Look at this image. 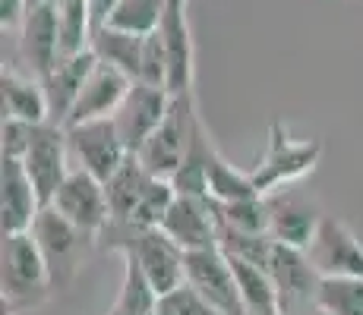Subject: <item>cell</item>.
<instances>
[{
    "mask_svg": "<svg viewBox=\"0 0 363 315\" xmlns=\"http://www.w3.org/2000/svg\"><path fill=\"white\" fill-rule=\"evenodd\" d=\"M67 139H69V155L76 158V167L95 173L104 183L130 158V149L123 142L121 130H117L114 117H99V120L67 126Z\"/></svg>",
    "mask_w": 363,
    "mask_h": 315,
    "instance_id": "cell-6",
    "label": "cell"
},
{
    "mask_svg": "<svg viewBox=\"0 0 363 315\" xmlns=\"http://www.w3.org/2000/svg\"><path fill=\"white\" fill-rule=\"evenodd\" d=\"M32 236L38 240V246L48 258L54 287L67 284L76 268V249H79L86 234H82L73 221H67L54 205H41L38 218L32 224Z\"/></svg>",
    "mask_w": 363,
    "mask_h": 315,
    "instance_id": "cell-13",
    "label": "cell"
},
{
    "mask_svg": "<svg viewBox=\"0 0 363 315\" xmlns=\"http://www.w3.org/2000/svg\"><path fill=\"white\" fill-rule=\"evenodd\" d=\"M250 195H262L259 189L253 186L250 173L228 164V161L218 155V149L212 145V151H208V199L237 202V199H250Z\"/></svg>",
    "mask_w": 363,
    "mask_h": 315,
    "instance_id": "cell-26",
    "label": "cell"
},
{
    "mask_svg": "<svg viewBox=\"0 0 363 315\" xmlns=\"http://www.w3.org/2000/svg\"><path fill=\"white\" fill-rule=\"evenodd\" d=\"M167 51V92H193L196 79V51H193V32L186 23V6H167L162 25H158Z\"/></svg>",
    "mask_w": 363,
    "mask_h": 315,
    "instance_id": "cell-17",
    "label": "cell"
},
{
    "mask_svg": "<svg viewBox=\"0 0 363 315\" xmlns=\"http://www.w3.org/2000/svg\"><path fill=\"white\" fill-rule=\"evenodd\" d=\"M143 45L145 35L123 32L114 29V25H104V29L92 35V51L99 54V60L127 73L133 82H139V73H143Z\"/></svg>",
    "mask_w": 363,
    "mask_h": 315,
    "instance_id": "cell-22",
    "label": "cell"
},
{
    "mask_svg": "<svg viewBox=\"0 0 363 315\" xmlns=\"http://www.w3.org/2000/svg\"><path fill=\"white\" fill-rule=\"evenodd\" d=\"M26 13V0H0V25L4 29H13V25L23 23Z\"/></svg>",
    "mask_w": 363,
    "mask_h": 315,
    "instance_id": "cell-34",
    "label": "cell"
},
{
    "mask_svg": "<svg viewBox=\"0 0 363 315\" xmlns=\"http://www.w3.org/2000/svg\"><path fill=\"white\" fill-rule=\"evenodd\" d=\"M303 315H332V312L323 309V306H316V309H310V312H303Z\"/></svg>",
    "mask_w": 363,
    "mask_h": 315,
    "instance_id": "cell-36",
    "label": "cell"
},
{
    "mask_svg": "<svg viewBox=\"0 0 363 315\" xmlns=\"http://www.w3.org/2000/svg\"><path fill=\"white\" fill-rule=\"evenodd\" d=\"M41 4H48V0H26V13L35 10V6H41ZM26 13H23V16H26Z\"/></svg>",
    "mask_w": 363,
    "mask_h": 315,
    "instance_id": "cell-35",
    "label": "cell"
},
{
    "mask_svg": "<svg viewBox=\"0 0 363 315\" xmlns=\"http://www.w3.org/2000/svg\"><path fill=\"white\" fill-rule=\"evenodd\" d=\"M171 98L174 95L162 86H149V82H133L130 86L127 98L114 110V123L130 151H139L145 139L158 130V123L164 120L167 108H171Z\"/></svg>",
    "mask_w": 363,
    "mask_h": 315,
    "instance_id": "cell-10",
    "label": "cell"
},
{
    "mask_svg": "<svg viewBox=\"0 0 363 315\" xmlns=\"http://www.w3.org/2000/svg\"><path fill=\"white\" fill-rule=\"evenodd\" d=\"M41 212V199L26 164L19 158H0V224L4 234L32 230Z\"/></svg>",
    "mask_w": 363,
    "mask_h": 315,
    "instance_id": "cell-15",
    "label": "cell"
},
{
    "mask_svg": "<svg viewBox=\"0 0 363 315\" xmlns=\"http://www.w3.org/2000/svg\"><path fill=\"white\" fill-rule=\"evenodd\" d=\"M215 212H218V224H228L234 230L269 234L272 205L262 195H250V199H237V202H215Z\"/></svg>",
    "mask_w": 363,
    "mask_h": 315,
    "instance_id": "cell-28",
    "label": "cell"
},
{
    "mask_svg": "<svg viewBox=\"0 0 363 315\" xmlns=\"http://www.w3.org/2000/svg\"><path fill=\"white\" fill-rule=\"evenodd\" d=\"M269 205H272L269 234L275 236L278 243H288V246H300V249L310 246L323 214L300 199H275V202H269Z\"/></svg>",
    "mask_w": 363,
    "mask_h": 315,
    "instance_id": "cell-21",
    "label": "cell"
},
{
    "mask_svg": "<svg viewBox=\"0 0 363 315\" xmlns=\"http://www.w3.org/2000/svg\"><path fill=\"white\" fill-rule=\"evenodd\" d=\"M54 287L48 258L32 230L4 234L0 252V290H4V315H16L29 306H38Z\"/></svg>",
    "mask_w": 363,
    "mask_h": 315,
    "instance_id": "cell-2",
    "label": "cell"
},
{
    "mask_svg": "<svg viewBox=\"0 0 363 315\" xmlns=\"http://www.w3.org/2000/svg\"><path fill=\"white\" fill-rule=\"evenodd\" d=\"M167 6H186V0H167Z\"/></svg>",
    "mask_w": 363,
    "mask_h": 315,
    "instance_id": "cell-37",
    "label": "cell"
},
{
    "mask_svg": "<svg viewBox=\"0 0 363 315\" xmlns=\"http://www.w3.org/2000/svg\"><path fill=\"white\" fill-rule=\"evenodd\" d=\"M155 309H158V315H221L190 281H184L180 287H174V290L162 293Z\"/></svg>",
    "mask_w": 363,
    "mask_h": 315,
    "instance_id": "cell-30",
    "label": "cell"
},
{
    "mask_svg": "<svg viewBox=\"0 0 363 315\" xmlns=\"http://www.w3.org/2000/svg\"><path fill=\"white\" fill-rule=\"evenodd\" d=\"M32 126L26 120H16V117H4V126H0V158H19L23 161L26 149L32 142Z\"/></svg>",
    "mask_w": 363,
    "mask_h": 315,
    "instance_id": "cell-32",
    "label": "cell"
},
{
    "mask_svg": "<svg viewBox=\"0 0 363 315\" xmlns=\"http://www.w3.org/2000/svg\"><path fill=\"white\" fill-rule=\"evenodd\" d=\"M319 158H323V142L319 139H306L297 142L281 123L269 126V149L259 158V164L250 171V180L259 193H275L278 186H288L294 180L306 177L316 171Z\"/></svg>",
    "mask_w": 363,
    "mask_h": 315,
    "instance_id": "cell-4",
    "label": "cell"
},
{
    "mask_svg": "<svg viewBox=\"0 0 363 315\" xmlns=\"http://www.w3.org/2000/svg\"><path fill=\"white\" fill-rule=\"evenodd\" d=\"M0 92H4V117H16L26 123L51 120V104L38 76H23L16 69H4L0 76Z\"/></svg>",
    "mask_w": 363,
    "mask_h": 315,
    "instance_id": "cell-19",
    "label": "cell"
},
{
    "mask_svg": "<svg viewBox=\"0 0 363 315\" xmlns=\"http://www.w3.org/2000/svg\"><path fill=\"white\" fill-rule=\"evenodd\" d=\"M164 10H167V0H117L108 25L123 29V32L149 35L162 25Z\"/></svg>",
    "mask_w": 363,
    "mask_h": 315,
    "instance_id": "cell-29",
    "label": "cell"
},
{
    "mask_svg": "<svg viewBox=\"0 0 363 315\" xmlns=\"http://www.w3.org/2000/svg\"><path fill=\"white\" fill-rule=\"evenodd\" d=\"M152 177H155V173L145 171V164L139 161L136 151H130V158L123 161L114 177L104 183L108 205H111V221H133V214H136Z\"/></svg>",
    "mask_w": 363,
    "mask_h": 315,
    "instance_id": "cell-20",
    "label": "cell"
},
{
    "mask_svg": "<svg viewBox=\"0 0 363 315\" xmlns=\"http://www.w3.org/2000/svg\"><path fill=\"white\" fill-rule=\"evenodd\" d=\"M149 315H158V309H155V312H149Z\"/></svg>",
    "mask_w": 363,
    "mask_h": 315,
    "instance_id": "cell-38",
    "label": "cell"
},
{
    "mask_svg": "<svg viewBox=\"0 0 363 315\" xmlns=\"http://www.w3.org/2000/svg\"><path fill=\"white\" fill-rule=\"evenodd\" d=\"M228 262H231V268H234V277H237V284H240L243 306H247L250 315H281L278 290L262 265L247 262V258H240V256H228Z\"/></svg>",
    "mask_w": 363,
    "mask_h": 315,
    "instance_id": "cell-23",
    "label": "cell"
},
{
    "mask_svg": "<svg viewBox=\"0 0 363 315\" xmlns=\"http://www.w3.org/2000/svg\"><path fill=\"white\" fill-rule=\"evenodd\" d=\"M86 4H89V16H92V32L104 29L117 6V0H86Z\"/></svg>",
    "mask_w": 363,
    "mask_h": 315,
    "instance_id": "cell-33",
    "label": "cell"
},
{
    "mask_svg": "<svg viewBox=\"0 0 363 315\" xmlns=\"http://www.w3.org/2000/svg\"><path fill=\"white\" fill-rule=\"evenodd\" d=\"M23 29V38H19V47H23V57L32 67V76L38 79H48L51 69L57 67L60 60V32H57V4L48 0V4L35 6L23 16L19 23Z\"/></svg>",
    "mask_w": 363,
    "mask_h": 315,
    "instance_id": "cell-16",
    "label": "cell"
},
{
    "mask_svg": "<svg viewBox=\"0 0 363 315\" xmlns=\"http://www.w3.org/2000/svg\"><path fill=\"white\" fill-rule=\"evenodd\" d=\"M139 82H149V86H162L167 88V51H164V38L162 32H149L143 45V73Z\"/></svg>",
    "mask_w": 363,
    "mask_h": 315,
    "instance_id": "cell-31",
    "label": "cell"
},
{
    "mask_svg": "<svg viewBox=\"0 0 363 315\" xmlns=\"http://www.w3.org/2000/svg\"><path fill=\"white\" fill-rule=\"evenodd\" d=\"M319 306L332 315H363V275H329L319 281Z\"/></svg>",
    "mask_w": 363,
    "mask_h": 315,
    "instance_id": "cell-27",
    "label": "cell"
},
{
    "mask_svg": "<svg viewBox=\"0 0 363 315\" xmlns=\"http://www.w3.org/2000/svg\"><path fill=\"white\" fill-rule=\"evenodd\" d=\"M313 268L323 277L329 275H363V243L354 236V230L338 218L323 214L310 246H306Z\"/></svg>",
    "mask_w": 363,
    "mask_h": 315,
    "instance_id": "cell-12",
    "label": "cell"
},
{
    "mask_svg": "<svg viewBox=\"0 0 363 315\" xmlns=\"http://www.w3.org/2000/svg\"><path fill=\"white\" fill-rule=\"evenodd\" d=\"M158 227L186 252L218 246V212H215V199L174 195L171 208L164 212Z\"/></svg>",
    "mask_w": 363,
    "mask_h": 315,
    "instance_id": "cell-11",
    "label": "cell"
},
{
    "mask_svg": "<svg viewBox=\"0 0 363 315\" xmlns=\"http://www.w3.org/2000/svg\"><path fill=\"white\" fill-rule=\"evenodd\" d=\"M130 86H133V79L127 73H121L117 67L99 60L95 69L89 73V79L82 82V88H79V95H76L73 108H69L64 126L99 120V117H114V110L121 108V101L127 98Z\"/></svg>",
    "mask_w": 363,
    "mask_h": 315,
    "instance_id": "cell-14",
    "label": "cell"
},
{
    "mask_svg": "<svg viewBox=\"0 0 363 315\" xmlns=\"http://www.w3.org/2000/svg\"><path fill=\"white\" fill-rule=\"evenodd\" d=\"M99 240L104 249L117 252V256L136 258V265L145 271V277L155 287L158 297L186 281V249H180L162 227L108 221Z\"/></svg>",
    "mask_w": 363,
    "mask_h": 315,
    "instance_id": "cell-1",
    "label": "cell"
},
{
    "mask_svg": "<svg viewBox=\"0 0 363 315\" xmlns=\"http://www.w3.org/2000/svg\"><path fill=\"white\" fill-rule=\"evenodd\" d=\"M57 4V32H60V57L79 54L92 47V16L86 0H54Z\"/></svg>",
    "mask_w": 363,
    "mask_h": 315,
    "instance_id": "cell-25",
    "label": "cell"
},
{
    "mask_svg": "<svg viewBox=\"0 0 363 315\" xmlns=\"http://www.w3.org/2000/svg\"><path fill=\"white\" fill-rule=\"evenodd\" d=\"M199 110H196V98L193 92H180L171 98L164 120L158 123V130L145 139V145L136 151L139 161L145 164V171L155 177H174L180 164H184L186 151L193 142V130H196Z\"/></svg>",
    "mask_w": 363,
    "mask_h": 315,
    "instance_id": "cell-3",
    "label": "cell"
},
{
    "mask_svg": "<svg viewBox=\"0 0 363 315\" xmlns=\"http://www.w3.org/2000/svg\"><path fill=\"white\" fill-rule=\"evenodd\" d=\"M186 281H190L221 315H250L240 297V284L221 246L186 252Z\"/></svg>",
    "mask_w": 363,
    "mask_h": 315,
    "instance_id": "cell-9",
    "label": "cell"
},
{
    "mask_svg": "<svg viewBox=\"0 0 363 315\" xmlns=\"http://www.w3.org/2000/svg\"><path fill=\"white\" fill-rule=\"evenodd\" d=\"M26 173L32 177L35 189H38L41 205H51L54 193L60 189V183L67 180L69 167V139H67V126L64 123H35L32 126V142L23 155Z\"/></svg>",
    "mask_w": 363,
    "mask_h": 315,
    "instance_id": "cell-7",
    "label": "cell"
},
{
    "mask_svg": "<svg viewBox=\"0 0 363 315\" xmlns=\"http://www.w3.org/2000/svg\"><path fill=\"white\" fill-rule=\"evenodd\" d=\"M265 271H269L272 284L278 290L281 315H303L319 306V281H323V275L313 268L306 249L275 240V249H272Z\"/></svg>",
    "mask_w": 363,
    "mask_h": 315,
    "instance_id": "cell-5",
    "label": "cell"
},
{
    "mask_svg": "<svg viewBox=\"0 0 363 315\" xmlns=\"http://www.w3.org/2000/svg\"><path fill=\"white\" fill-rule=\"evenodd\" d=\"M51 205L57 208L67 221H73L89 240H99L104 224L111 221L104 180H99L89 171H82V167H73V171L67 173V180L60 183L57 193H54Z\"/></svg>",
    "mask_w": 363,
    "mask_h": 315,
    "instance_id": "cell-8",
    "label": "cell"
},
{
    "mask_svg": "<svg viewBox=\"0 0 363 315\" xmlns=\"http://www.w3.org/2000/svg\"><path fill=\"white\" fill-rule=\"evenodd\" d=\"M95 63H99V54H95L92 47H86V51H79V54L60 57L57 67L51 69V76L41 79V86H45V92H48V104H51L54 123H67L69 108H73L82 82H86L89 73L95 69Z\"/></svg>",
    "mask_w": 363,
    "mask_h": 315,
    "instance_id": "cell-18",
    "label": "cell"
},
{
    "mask_svg": "<svg viewBox=\"0 0 363 315\" xmlns=\"http://www.w3.org/2000/svg\"><path fill=\"white\" fill-rule=\"evenodd\" d=\"M123 258V284L117 293V303L111 306L108 315H149L158 306V293L149 284L145 271L136 265V258L121 256Z\"/></svg>",
    "mask_w": 363,
    "mask_h": 315,
    "instance_id": "cell-24",
    "label": "cell"
}]
</instances>
